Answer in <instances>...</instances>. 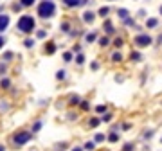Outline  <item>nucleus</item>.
<instances>
[{
    "label": "nucleus",
    "mask_w": 162,
    "mask_h": 151,
    "mask_svg": "<svg viewBox=\"0 0 162 151\" xmlns=\"http://www.w3.org/2000/svg\"><path fill=\"white\" fill-rule=\"evenodd\" d=\"M99 43H101V45H103V47H105V45H108V38H103V40H101V42H99Z\"/></svg>",
    "instance_id": "bb28decb"
},
{
    "label": "nucleus",
    "mask_w": 162,
    "mask_h": 151,
    "mask_svg": "<svg viewBox=\"0 0 162 151\" xmlns=\"http://www.w3.org/2000/svg\"><path fill=\"white\" fill-rule=\"evenodd\" d=\"M140 59V54L139 52H132V61H139Z\"/></svg>",
    "instance_id": "4468645a"
},
{
    "label": "nucleus",
    "mask_w": 162,
    "mask_h": 151,
    "mask_svg": "<svg viewBox=\"0 0 162 151\" xmlns=\"http://www.w3.org/2000/svg\"><path fill=\"white\" fill-rule=\"evenodd\" d=\"M72 151H81V149H79V148H74V149H72Z\"/></svg>",
    "instance_id": "f704fd0d"
},
{
    "label": "nucleus",
    "mask_w": 162,
    "mask_h": 151,
    "mask_svg": "<svg viewBox=\"0 0 162 151\" xmlns=\"http://www.w3.org/2000/svg\"><path fill=\"white\" fill-rule=\"evenodd\" d=\"M40 128H42V122H36V124H34V131H38Z\"/></svg>",
    "instance_id": "cd10ccee"
},
{
    "label": "nucleus",
    "mask_w": 162,
    "mask_h": 151,
    "mask_svg": "<svg viewBox=\"0 0 162 151\" xmlns=\"http://www.w3.org/2000/svg\"><path fill=\"white\" fill-rule=\"evenodd\" d=\"M94 40H96V34H88V36H86V42H94Z\"/></svg>",
    "instance_id": "aec40b11"
},
{
    "label": "nucleus",
    "mask_w": 162,
    "mask_h": 151,
    "mask_svg": "<svg viewBox=\"0 0 162 151\" xmlns=\"http://www.w3.org/2000/svg\"><path fill=\"white\" fill-rule=\"evenodd\" d=\"M54 13H56V5H54L51 0H45V2L40 4V7H38V15L42 16V18H51Z\"/></svg>",
    "instance_id": "f257e3e1"
},
{
    "label": "nucleus",
    "mask_w": 162,
    "mask_h": 151,
    "mask_svg": "<svg viewBox=\"0 0 162 151\" xmlns=\"http://www.w3.org/2000/svg\"><path fill=\"white\" fill-rule=\"evenodd\" d=\"M34 45V42H32V40H25V47H32Z\"/></svg>",
    "instance_id": "b1692460"
},
{
    "label": "nucleus",
    "mask_w": 162,
    "mask_h": 151,
    "mask_svg": "<svg viewBox=\"0 0 162 151\" xmlns=\"http://www.w3.org/2000/svg\"><path fill=\"white\" fill-rule=\"evenodd\" d=\"M38 38H45V31H40L38 32Z\"/></svg>",
    "instance_id": "c756f323"
},
{
    "label": "nucleus",
    "mask_w": 162,
    "mask_h": 151,
    "mask_svg": "<svg viewBox=\"0 0 162 151\" xmlns=\"http://www.w3.org/2000/svg\"><path fill=\"white\" fill-rule=\"evenodd\" d=\"M117 139H119V135H115V133H112L110 137H108V140H110V142H115Z\"/></svg>",
    "instance_id": "dca6fc26"
},
{
    "label": "nucleus",
    "mask_w": 162,
    "mask_h": 151,
    "mask_svg": "<svg viewBox=\"0 0 162 151\" xmlns=\"http://www.w3.org/2000/svg\"><path fill=\"white\" fill-rule=\"evenodd\" d=\"M81 108H83V110H88V102H81Z\"/></svg>",
    "instance_id": "c85d7f7f"
},
{
    "label": "nucleus",
    "mask_w": 162,
    "mask_h": 151,
    "mask_svg": "<svg viewBox=\"0 0 162 151\" xmlns=\"http://www.w3.org/2000/svg\"><path fill=\"white\" fill-rule=\"evenodd\" d=\"M7 25H9V16L0 15V31H5V29H7Z\"/></svg>",
    "instance_id": "39448f33"
},
{
    "label": "nucleus",
    "mask_w": 162,
    "mask_h": 151,
    "mask_svg": "<svg viewBox=\"0 0 162 151\" xmlns=\"http://www.w3.org/2000/svg\"><path fill=\"white\" fill-rule=\"evenodd\" d=\"M29 139H31V133H25V131H22V133H16V135H15V142L18 144V146H20V144H25Z\"/></svg>",
    "instance_id": "20e7f679"
},
{
    "label": "nucleus",
    "mask_w": 162,
    "mask_h": 151,
    "mask_svg": "<svg viewBox=\"0 0 162 151\" xmlns=\"http://www.w3.org/2000/svg\"><path fill=\"white\" fill-rule=\"evenodd\" d=\"M96 110H97V112H99V113H101V112H105V110H106V106H103V104H99V106H97V108H96Z\"/></svg>",
    "instance_id": "393cba45"
},
{
    "label": "nucleus",
    "mask_w": 162,
    "mask_h": 151,
    "mask_svg": "<svg viewBox=\"0 0 162 151\" xmlns=\"http://www.w3.org/2000/svg\"><path fill=\"white\" fill-rule=\"evenodd\" d=\"M45 51H47V54H54V51H56V45L54 43H49L45 47Z\"/></svg>",
    "instance_id": "6e6552de"
},
{
    "label": "nucleus",
    "mask_w": 162,
    "mask_h": 151,
    "mask_svg": "<svg viewBox=\"0 0 162 151\" xmlns=\"http://www.w3.org/2000/svg\"><path fill=\"white\" fill-rule=\"evenodd\" d=\"M56 78H58V79H63V78H65V72H63V70H59V72L56 74Z\"/></svg>",
    "instance_id": "412c9836"
},
{
    "label": "nucleus",
    "mask_w": 162,
    "mask_h": 151,
    "mask_svg": "<svg viewBox=\"0 0 162 151\" xmlns=\"http://www.w3.org/2000/svg\"><path fill=\"white\" fill-rule=\"evenodd\" d=\"M146 25H148V27H155V25H157V20H155V18H150V20L146 22Z\"/></svg>",
    "instance_id": "9d476101"
},
{
    "label": "nucleus",
    "mask_w": 162,
    "mask_h": 151,
    "mask_svg": "<svg viewBox=\"0 0 162 151\" xmlns=\"http://www.w3.org/2000/svg\"><path fill=\"white\" fill-rule=\"evenodd\" d=\"M101 121H103V122H110V121H112V115H105Z\"/></svg>",
    "instance_id": "4be33fe9"
},
{
    "label": "nucleus",
    "mask_w": 162,
    "mask_h": 151,
    "mask_svg": "<svg viewBox=\"0 0 162 151\" xmlns=\"http://www.w3.org/2000/svg\"><path fill=\"white\" fill-rule=\"evenodd\" d=\"M105 25H106V32H113V27H112V24H110V22H106Z\"/></svg>",
    "instance_id": "f3484780"
},
{
    "label": "nucleus",
    "mask_w": 162,
    "mask_h": 151,
    "mask_svg": "<svg viewBox=\"0 0 162 151\" xmlns=\"http://www.w3.org/2000/svg\"><path fill=\"white\" fill-rule=\"evenodd\" d=\"M99 122H101L99 119H92V121H90V126H92V128H96V126L99 124Z\"/></svg>",
    "instance_id": "a211bd4d"
},
{
    "label": "nucleus",
    "mask_w": 162,
    "mask_h": 151,
    "mask_svg": "<svg viewBox=\"0 0 162 151\" xmlns=\"http://www.w3.org/2000/svg\"><path fill=\"white\" fill-rule=\"evenodd\" d=\"M0 151H4V148H2V146H0Z\"/></svg>",
    "instance_id": "c9c22d12"
},
{
    "label": "nucleus",
    "mask_w": 162,
    "mask_h": 151,
    "mask_svg": "<svg viewBox=\"0 0 162 151\" xmlns=\"http://www.w3.org/2000/svg\"><path fill=\"white\" fill-rule=\"evenodd\" d=\"M135 45H139V47H148L151 43V38L148 36V34H139V36H135Z\"/></svg>",
    "instance_id": "7ed1b4c3"
},
{
    "label": "nucleus",
    "mask_w": 162,
    "mask_h": 151,
    "mask_svg": "<svg viewBox=\"0 0 162 151\" xmlns=\"http://www.w3.org/2000/svg\"><path fill=\"white\" fill-rule=\"evenodd\" d=\"M160 13H162V7H160Z\"/></svg>",
    "instance_id": "e433bc0d"
},
{
    "label": "nucleus",
    "mask_w": 162,
    "mask_h": 151,
    "mask_svg": "<svg viewBox=\"0 0 162 151\" xmlns=\"http://www.w3.org/2000/svg\"><path fill=\"white\" fill-rule=\"evenodd\" d=\"M63 2L67 5H70V7H74V5H79L81 4V0H63Z\"/></svg>",
    "instance_id": "0eeeda50"
},
{
    "label": "nucleus",
    "mask_w": 162,
    "mask_h": 151,
    "mask_svg": "<svg viewBox=\"0 0 162 151\" xmlns=\"http://www.w3.org/2000/svg\"><path fill=\"white\" fill-rule=\"evenodd\" d=\"M115 45H117V47H121V45H123V40H121V38H119V40H115Z\"/></svg>",
    "instance_id": "2f4dec72"
},
{
    "label": "nucleus",
    "mask_w": 162,
    "mask_h": 151,
    "mask_svg": "<svg viewBox=\"0 0 162 151\" xmlns=\"http://www.w3.org/2000/svg\"><path fill=\"white\" fill-rule=\"evenodd\" d=\"M18 29L22 31V32H31L32 29H34V18L29 16V15H25L18 20Z\"/></svg>",
    "instance_id": "f03ea898"
},
{
    "label": "nucleus",
    "mask_w": 162,
    "mask_h": 151,
    "mask_svg": "<svg viewBox=\"0 0 162 151\" xmlns=\"http://www.w3.org/2000/svg\"><path fill=\"white\" fill-rule=\"evenodd\" d=\"M108 11H110L108 7H101V9H99V15H101V16H106V15H108Z\"/></svg>",
    "instance_id": "ddd939ff"
},
{
    "label": "nucleus",
    "mask_w": 162,
    "mask_h": 151,
    "mask_svg": "<svg viewBox=\"0 0 162 151\" xmlns=\"http://www.w3.org/2000/svg\"><path fill=\"white\" fill-rule=\"evenodd\" d=\"M63 58H65V61H70V59H72V54H70V52H65Z\"/></svg>",
    "instance_id": "6ab92c4d"
},
{
    "label": "nucleus",
    "mask_w": 162,
    "mask_h": 151,
    "mask_svg": "<svg viewBox=\"0 0 162 151\" xmlns=\"http://www.w3.org/2000/svg\"><path fill=\"white\" fill-rule=\"evenodd\" d=\"M2 45H4V38H2V36H0V47H2Z\"/></svg>",
    "instance_id": "72a5a7b5"
},
{
    "label": "nucleus",
    "mask_w": 162,
    "mask_h": 151,
    "mask_svg": "<svg viewBox=\"0 0 162 151\" xmlns=\"http://www.w3.org/2000/svg\"><path fill=\"white\" fill-rule=\"evenodd\" d=\"M76 61H78V63L81 65V63H83V61H85V58H83V56H81V54H79V56H78V59H76Z\"/></svg>",
    "instance_id": "a878e982"
},
{
    "label": "nucleus",
    "mask_w": 162,
    "mask_h": 151,
    "mask_svg": "<svg viewBox=\"0 0 162 151\" xmlns=\"http://www.w3.org/2000/svg\"><path fill=\"white\" fill-rule=\"evenodd\" d=\"M2 86H9V81L7 79H2Z\"/></svg>",
    "instance_id": "7c9ffc66"
},
{
    "label": "nucleus",
    "mask_w": 162,
    "mask_h": 151,
    "mask_svg": "<svg viewBox=\"0 0 162 151\" xmlns=\"http://www.w3.org/2000/svg\"><path fill=\"white\" fill-rule=\"evenodd\" d=\"M117 15H119L121 18H128V11H126V9H119Z\"/></svg>",
    "instance_id": "1a4fd4ad"
},
{
    "label": "nucleus",
    "mask_w": 162,
    "mask_h": 151,
    "mask_svg": "<svg viewBox=\"0 0 162 151\" xmlns=\"http://www.w3.org/2000/svg\"><path fill=\"white\" fill-rule=\"evenodd\" d=\"M83 20L86 24H90V22H94V13H90V11H86L85 15H83Z\"/></svg>",
    "instance_id": "423d86ee"
},
{
    "label": "nucleus",
    "mask_w": 162,
    "mask_h": 151,
    "mask_svg": "<svg viewBox=\"0 0 162 151\" xmlns=\"http://www.w3.org/2000/svg\"><path fill=\"white\" fill-rule=\"evenodd\" d=\"M112 59H113V61H121V59H123V56H121L119 52H115V54L112 56Z\"/></svg>",
    "instance_id": "2eb2a0df"
},
{
    "label": "nucleus",
    "mask_w": 162,
    "mask_h": 151,
    "mask_svg": "<svg viewBox=\"0 0 162 151\" xmlns=\"http://www.w3.org/2000/svg\"><path fill=\"white\" fill-rule=\"evenodd\" d=\"M124 151H132V144H126V146H124Z\"/></svg>",
    "instance_id": "473e14b6"
},
{
    "label": "nucleus",
    "mask_w": 162,
    "mask_h": 151,
    "mask_svg": "<svg viewBox=\"0 0 162 151\" xmlns=\"http://www.w3.org/2000/svg\"><path fill=\"white\" fill-rule=\"evenodd\" d=\"M94 148H96V144H94V142H86L85 144V149H88V151H92Z\"/></svg>",
    "instance_id": "f8f14e48"
},
{
    "label": "nucleus",
    "mask_w": 162,
    "mask_h": 151,
    "mask_svg": "<svg viewBox=\"0 0 162 151\" xmlns=\"http://www.w3.org/2000/svg\"><path fill=\"white\" fill-rule=\"evenodd\" d=\"M20 4L27 7V5H32V4H34V0H20Z\"/></svg>",
    "instance_id": "9b49d317"
},
{
    "label": "nucleus",
    "mask_w": 162,
    "mask_h": 151,
    "mask_svg": "<svg viewBox=\"0 0 162 151\" xmlns=\"http://www.w3.org/2000/svg\"><path fill=\"white\" fill-rule=\"evenodd\" d=\"M101 140H105V135H96V142H101Z\"/></svg>",
    "instance_id": "5701e85b"
}]
</instances>
